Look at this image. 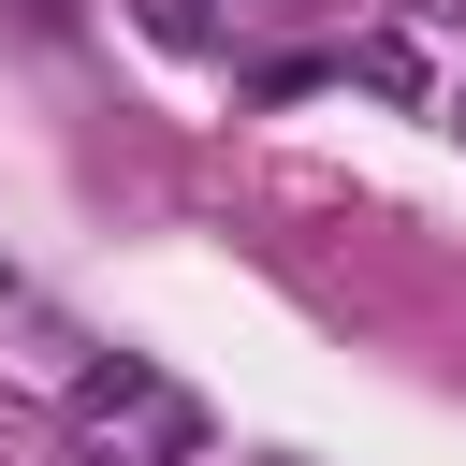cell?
<instances>
[{
  "instance_id": "cell-1",
  "label": "cell",
  "mask_w": 466,
  "mask_h": 466,
  "mask_svg": "<svg viewBox=\"0 0 466 466\" xmlns=\"http://www.w3.org/2000/svg\"><path fill=\"white\" fill-rule=\"evenodd\" d=\"M87 422H146V437H189V408H175L160 379H131V364H116V379H87Z\"/></svg>"
},
{
  "instance_id": "cell-2",
  "label": "cell",
  "mask_w": 466,
  "mask_h": 466,
  "mask_svg": "<svg viewBox=\"0 0 466 466\" xmlns=\"http://www.w3.org/2000/svg\"><path fill=\"white\" fill-rule=\"evenodd\" d=\"M364 87H422V58H408V29H364V58H350Z\"/></svg>"
},
{
  "instance_id": "cell-3",
  "label": "cell",
  "mask_w": 466,
  "mask_h": 466,
  "mask_svg": "<svg viewBox=\"0 0 466 466\" xmlns=\"http://www.w3.org/2000/svg\"><path fill=\"white\" fill-rule=\"evenodd\" d=\"M146 29H160V44H218V15H204V0H146Z\"/></svg>"
},
{
  "instance_id": "cell-4",
  "label": "cell",
  "mask_w": 466,
  "mask_h": 466,
  "mask_svg": "<svg viewBox=\"0 0 466 466\" xmlns=\"http://www.w3.org/2000/svg\"><path fill=\"white\" fill-rule=\"evenodd\" d=\"M277 15H320V0H277Z\"/></svg>"
},
{
  "instance_id": "cell-5",
  "label": "cell",
  "mask_w": 466,
  "mask_h": 466,
  "mask_svg": "<svg viewBox=\"0 0 466 466\" xmlns=\"http://www.w3.org/2000/svg\"><path fill=\"white\" fill-rule=\"evenodd\" d=\"M451 116H466V87H451Z\"/></svg>"
}]
</instances>
